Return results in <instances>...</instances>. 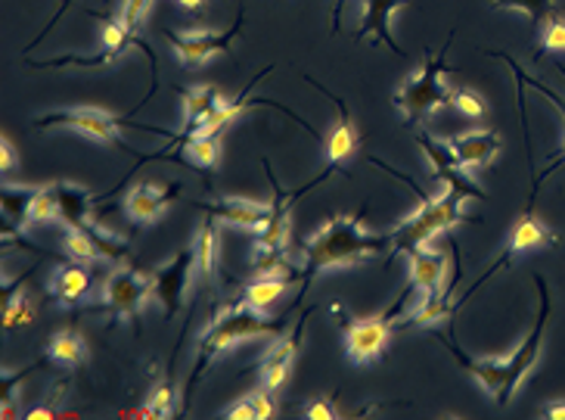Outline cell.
I'll return each mask as SVG.
<instances>
[{"label": "cell", "instance_id": "obj_11", "mask_svg": "<svg viewBox=\"0 0 565 420\" xmlns=\"http://www.w3.org/2000/svg\"><path fill=\"white\" fill-rule=\"evenodd\" d=\"M416 144H419V150L426 153V159L433 162L435 181H441L448 190L460 193L463 200H488V193H484L482 187L466 175V166L460 162V156L454 153L450 144H441V140L429 135V132H419V135H416Z\"/></svg>", "mask_w": 565, "mask_h": 420}, {"label": "cell", "instance_id": "obj_14", "mask_svg": "<svg viewBox=\"0 0 565 420\" xmlns=\"http://www.w3.org/2000/svg\"><path fill=\"white\" fill-rule=\"evenodd\" d=\"M308 82L317 84L315 78H308ZM317 87H320V84H317ZM320 91L335 103V113H339V116H335L333 132L327 137V175H335V171H345V162L358 153V132H354V122H351V113L349 106H345V101L330 94L327 87H320Z\"/></svg>", "mask_w": 565, "mask_h": 420}, {"label": "cell", "instance_id": "obj_7", "mask_svg": "<svg viewBox=\"0 0 565 420\" xmlns=\"http://www.w3.org/2000/svg\"><path fill=\"white\" fill-rule=\"evenodd\" d=\"M414 286L404 290L392 308H385L383 315H370V318H349L342 312V305H335V321L342 324V334H345V353L354 365H370L385 353L388 346V336H392V324L407 312V300H411Z\"/></svg>", "mask_w": 565, "mask_h": 420}, {"label": "cell", "instance_id": "obj_6", "mask_svg": "<svg viewBox=\"0 0 565 420\" xmlns=\"http://www.w3.org/2000/svg\"><path fill=\"white\" fill-rule=\"evenodd\" d=\"M137 128V132H152V135H162V137H174L162 132V128H152V125H140V122H134L128 116H113V113H106V109H94V106H82V109H56V113H47V116L34 118V128H68V132H78V135L90 137V140H97V144H109V147H118V150L131 153L128 150V144L118 137V128ZM137 159H147V156H137Z\"/></svg>", "mask_w": 565, "mask_h": 420}, {"label": "cell", "instance_id": "obj_27", "mask_svg": "<svg viewBox=\"0 0 565 420\" xmlns=\"http://www.w3.org/2000/svg\"><path fill=\"white\" fill-rule=\"evenodd\" d=\"M32 271L22 274L19 281H13V284L3 290V330H17V327L32 321V305H29V296H25V290H22V284L32 277Z\"/></svg>", "mask_w": 565, "mask_h": 420}, {"label": "cell", "instance_id": "obj_24", "mask_svg": "<svg viewBox=\"0 0 565 420\" xmlns=\"http://www.w3.org/2000/svg\"><path fill=\"white\" fill-rule=\"evenodd\" d=\"M38 193V187H13L7 185L0 190V209H3V219L13 231H25L32 228L29 221V212H32V200Z\"/></svg>", "mask_w": 565, "mask_h": 420}, {"label": "cell", "instance_id": "obj_2", "mask_svg": "<svg viewBox=\"0 0 565 420\" xmlns=\"http://www.w3.org/2000/svg\"><path fill=\"white\" fill-rule=\"evenodd\" d=\"M392 246V234H370L364 231V209L354 216H333L311 240L301 243V296L315 277L335 269L361 265L370 255H380ZM299 296V300H301Z\"/></svg>", "mask_w": 565, "mask_h": 420}, {"label": "cell", "instance_id": "obj_36", "mask_svg": "<svg viewBox=\"0 0 565 420\" xmlns=\"http://www.w3.org/2000/svg\"><path fill=\"white\" fill-rule=\"evenodd\" d=\"M38 368V365H32V368L19 370V374H3V392H0V418H13L17 414V387L32 374V370Z\"/></svg>", "mask_w": 565, "mask_h": 420}, {"label": "cell", "instance_id": "obj_15", "mask_svg": "<svg viewBox=\"0 0 565 420\" xmlns=\"http://www.w3.org/2000/svg\"><path fill=\"white\" fill-rule=\"evenodd\" d=\"M202 212H209L212 219L231 221L236 228H246V231H262L270 219V202H255L243 200V197H224L217 202H196Z\"/></svg>", "mask_w": 565, "mask_h": 420}, {"label": "cell", "instance_id": "obj_3", "mask_svg": "<svg viewBox=\"0 0 565 420\" xmlns=\"http://www.w3.org/2000/svg\"><path fill=\"white\" fill-rule=\"evenodd\" d=\"M286 318H267V312L255 308L246 300L227 305L224 312H217V318L209 324V330L200 336V349H196V365L186 380V396H183V408H190V399L196 392V384L205 374V368L215 361L221 353H231L233 346L246 343L252 336H277L282 334Z\"/></svg>", "mask_w": 565, "mask_h": 420}, {"label": "cell", "instance_id": "obj_37", "mask_svg": "<svg viewBox=\"0 0 565 420\" xmlns=\"http://www.w3.org/2000/svg\"><path fill=\"white\" fill-rule=\"evenodd\" d=\"M491 56H500V60H507V63H510V69H513L515 82H519V84H532V87H537V91H541V94H544V97H547L550 103H556V106H559V113H563V118H565V101H563V97H559V94H556V91H550L547 84L534 82L532 75H525V72H522V66L515 63L513 56H507V53H498V51H491ZM559 159H565V153H563V156H559Z\"/></svg>", "mask_w": 565, "mask_h": 420}, {"label": "cell", "instance_id": "obj_19", "mask_svg": "<svg viewBox=\"0 0 565 420\" xmlns=\"http://www.w3.org/2000/svg\"><path fill=\"white\" fill-rule=\"evenodd\" d=\"M90 290H94V277H90V271L84 269V262H75V259H68L66 265H60L51 281L53 300L60 305L84 303L90 296Z\"/></svg>", "mask_w": 565, "mask_h": 420}, {"label": "cell", "instance_id": "obj_43", "mask_svg": "<svg viewBox=\"0 0 565 420\" xmlns=\"http://www.w3.org/2000/svg\"><path fill=\"white\" fill-rule=\"evenodd\" d=\"M544 418L565 420V402H550L547 408H544Z\"/></svg>", "mask_w": 565, "mask_h": 420}, {"label": "cell", "instance_id": "obj_30", "mask_svg": "<svg viewBox=\"0 0 565 420\" xmlns=\"http://www.w3.org/2000/svg\"><path fill=\"white\" fill-rule=\"evenodd\" d=\"M174 402H178V392H174V384L166 380V384H159V387L152 389L150 399L143 408H137L131 411V418H147V420H166L174 414Z\"/></svg>", "mask_w": 565, "mask_h": 420}, {"label": "cell", "instance_id": "obj_40", "mask_svg": "<svg viewBox=\"0 0 565 420\" xmlns=\"http://www.w3.org/2000/svg\"><path fill=\"white\" fill-rule=\"evenodd\" d=\"M66 389H68V380H63V384H60V389H56V396H53V399H47L44 405H34L32 411L25 414V418H29V420L53 418V414H56V408H60V399L66 396Z\"/></svg>", "mask_w": 565, "mask_h": 420}, {"label": "cell", "instance_id": "obj_31", "mask_svg": "<svg viewBox=\"0 0 565 420\" xmlns=\"http://www.w3.org/2000/svg\"><path fill=\"white\" fill-rule=\"evenodd\" d=\"M270 389H258V392H249L246 399H239L236 405H231L227 418L231 420H267L277 414V405L270 402L267 396Z\"/></svg>", "mask_w": 565, "mask_h": 420}, {"label": "cell", "instance_id": "obj_8", "mask_svg": "<svg viewBox=\"0 0 565 420\" xmlns=\"http://www.w3.org/2000/svg\"><path fill=\"white\" fill-rule=\"evenodd\" d=\"M150 296H156L152 277L140 274L137 269H116L103 286V303L109 308L113 321H128L137 336H140V308Z\"/></svg>", "mask_w": 565, "mask_h": 420}, {"label": "cell", "instance_id": "obj_45", "mask_svg": "<svg viewBox=\"0 0 565 420\" xmlns=\"http://www.w3.org/2000/svg\"><path fill=\"white\" fill-rule=\"evenodd\" d=\"M183 10H202L205 7V0H178Z\"/></svg>", "mask_w": 565, "mask_h": 420}, {"label": "cell", "instance_id": "obj_12", "mask_svg": "<svg viewBox=\"0 0 565 420\" xmlns=\"http://www.w3.org/2000/svg\"><path fill=\"white\" fill-rule=\"evenodd\" d=\"M196 269V252L193 246L181 250L168 265L152 271V286H156V300L166 308V318L171 321L183 308V296L190 286V274Z\"/></svg>", "mask_w": 565, "mask_h": 420}, {"label": "cell", "instance_id": "obj_26", "mask_svg": "<svg viewBox=\"0 0 565 420\" xmlns=\"http://www.w3.org/2000/svg\"><path fill=\"white\" fill-rule=\"evenodd\" d=\"M286 290H289V277L286 274H255L246 284V290H243V300L267 312L270 305H277V300Z\"/></svg>", "mask_w": 565, "mask_h": 420}, {"label": "cell", "instance_id": "obj_5", "mask_svg": "<svg viewBox=\"0 0 565 420\" xmlns=\"http://www.w3.org/2000/svg\"><path fill=\"white\" fill-rule=\"evenodd\" d=\"M450 38H454V34H450ZM450 38H448V44L441 48V53H438L435 60L426 56L414 75L401 84L398 94L392 97V103H395V109L401 113V118H404V125H407V128H414V125H419V122H426L438 106H450V91L441 84V75L450 69L448 63Z\"/></svg>", "mask_w": 565, "mask_h": 420}, {"label": "cell", "instance_id": "obj_32", "mask_svg": "<svg viewBox=\"0 0 565 420\" xmlns=\"http://www.w3.org/2000/svg\"><path fill=\"white\" fill-rule=\"evenodd\" d=\"M181 153H190L193 162H200V168L212 171V168L221 162V140H217V135L190 137V140H183L181 147L171 153V156H181Z\"/></svg>", "mask_w": 565, "mask_h": 420}, {"label": "cell", "instance_id": "obj_9", "mask_svg": "<svg viewBox=\"0 0 565 420\" xmlns=\"http://www.w3.org/2000/svg\"><path fill=\"white\" fill-rule=\"evenodd\" d=\"M553 168H556V166H553ZM553 168H547V175L534 178L532 200H529V209H525V216L515 221V228L510 231V237H507V246H503V252L498 255V262H494L491 269L484 271L482 281H476V284H472V290H479V286H482L488 277H494L500 269H510L519 252H529V250H534V246H559L556 234H553L547 224L537 219V212H534V197H537V187H541V181H544V178H550V171H553ZM472 290H469V293H472Z\"/></svg>", "mask_w": 565, "mask_h": 420}, {"label": "cell", "instance_id": "obj_16", "mask_svg": "<svg viewBox=\"0 0 565 420\" xmlns=\"http://www.w3.org/2000/svg\"><path fill=\"white\" fill-rule=\"evenodd\" d=\"M181 197V185H137L125 200L128 219L137 224H152L171 202Z\"/></svg>", "mask_w": 565, "mask_h": 420}, {"label": "cell", "instance_id": "obj_25", "mask_svg": "<svg viewBox=\"0 0 565 420\" xmlns=\"http://www.w3.org/2000/svg\"><path fill=\"white\" fill-rule=\"evenodd\" d=\"M215 221L217 219H212V216L202 221L196 243H193V252H196V271H200L202 281H209V284H215L217 277V246H221Z\"/></svg>", "mask_w": 565, "mask_h": 420}, {"label": "cell", "instance_id": "obj_13", "mask_svg": "<svg viewBox=\"0 0 565 420\" xmlns=\"http://www.w3.org/2000/svg\"><path fill=\"white\" fill-rule=\"evenodd\" d=\"M311 318V312H301V321L289 330V334H282L280 343H274V349L265 355V361H262V387L270 389V392H277L289 384V377H292V368H296V355H299L301 346V336H305V324Z\"/></svg>", "mask_w": 565, "mask_h": 420}, {"label": "cell", "instance_id": "obj_42", "mask_svg": "<svg viewBox=\"0 0 565 420\" xmlns=\"http://www.w3.org/2000/svg\"><path fill=\"white\" fill-rule=\"evenodd\" d=\"M17 162H19L17 147H13V144L3 137V140H0V168H3V171H13V168H17Z\"/></svg>", "mask_w": 565, "mask_h": 420}, {"label": "cell", "instance_id": "obj_33", "mask_svg": "<svg viewBox=\"0 0 565 420\" xmlns=\"http://www.w3.org/2000/svg\"><path fill=\"white\" fill-rule=\"evenodd\" d=\"M498 10H522L525 17L532 19L534 25H541L544 19L553 17V0H491Z\"/></svg>", "mask_w": 565, "mask_h": 420}, {"label": "cell", "instance_id": "obj_44", "mask_svg": "<svg viewBox=\"0 0 565 420\" xmlns=\"http://www.w3.org/2000/svg\"><path fill=\"white\" fill-rule=\"evenodd\" d=\"M342 10H345V0H335V7H333V34L339 32V19H342Z\"/></svg>", "mask_w": 565, "mask_h": 420}, {"label": "cell", "instance_id": "obj_23", "mask_svg": "<svg viewBox=\"0 0 565 420\" xmlns=\"http://www.w3.org/2000/svg\"><path fill=\"white\" fill-rule=\"evenodd\" d=\"M53 197H56V212L66 228H87L90 224V193L78 185H53Z\"/></svg>", "mask_w": 565, "mask_h": 420}, {"label": "cell", "instance_id": "obj_29", "mask_svg": "<svg viewBox=\"0 0 565 420\" xmlns=\"http://www.w3.org/2000/svg\"><path fill=\"white\" fill-rule=\"evenodd\" d=\"M94 224V221H90ZM68 228L66 231V255L68 259H75V262H106L103 259V246L97 234H94V228Z\"/></svg>", "mask_w": 565, "mask_h": 420}, {"label": "cell", "instance_id": "obj_21", "mask_svg": "<svg viewBox=\"0 0 565 420\" xmlns=\"http://www.w3.org/2000/svg\"><path fill=\"white\" fill-rule=\"evenodd\" d=\"M181 103H183L186 125H183L181 135H174V137L193 135L202 122L212 116L217 106L224 103V97H221V91H217L215 84H200V87H186V91H181Z\"/></svg>", "mask_w": 565, "mask_h": 420}, {"label": "cell", "instance_id": "obj_35", "mask_svg": "<svg viewBox=\"0 0 565 420\" xmlns=\"http://www.w3.org/2000/svg\"><path fill=\"white\" fill-rule=\"evenodd\" d=\"M53 219H60L53 187H38V193H34V200H32V212H29V221H32V224H47V221Z\"/></svg>", "mask_w": 565, "mask_h": 420}, {"label": "cell", "instance_id": "obj_41", "mask_svg": "<svg viewBox=\"0 0 565 420\" xmlns=\"http://www.w3.org/2000/svg\"><path fill=\"white\" fill-rule=\"evenodd\" d=\"M305 418L311 420H335L339 411H335L333 399H315V402L305 405Z\"/></svg>", "mask_w": 565, "mask_h": 420}, {"label": "cell", "instance_id": "obj_17", "mask_svg": "<svg viewBox=\"0 0 565 420\" xmlns=\"http://www.w3.org/2000/svg\"><path fill=\"white\" fill-rule=\"evenodd\" d=\"M407 259H411V286H414V290H419L423 296L448 290V286H445V271H448L445 252L416 246V250L407 252ZM454 277H457V271H454Z\"/></svg>", "mask_w": 565, "mask_h": 420}, {"label": "cell", "instance_id": "obj_10", "mask_svg": "<svg viewBox=\"0 0 565 420\" xmlns=\"http://www.w3.org/2000/svg\"><path fill=\"white\" fill-rule=\"evenodd\" d=\"M243 22H246V13L239 10L236 22H233L227 32H205V29H196V32H171V29H166L162 34H166V41L171 44L174 56L181 60L183 69H200L212 56H217V53L231 51L233 41L243 32Z\"/></svg>", "mask_w": 565, "mask_h": 420}, {"label": "cell", "instance_id": "obj_22", "mask_svg": "<svg viewBox=\"0 0 565 420\" xmlns=\"http://www.w3.org/2000/svg\"><path fill=\"white\" fill-rule=\"evenodd\" d=\"M460 265H457V277L450 281L448 290H441V293H429V296H423L419 303L411 308V315H407V321H401L398 327H433V324H438V321H445L454 315V305H450V290L460 284Z\"/></svg>", "mask_w": 565, "mask_h": 420}, {"label": "cell", "instance_id": "obj_4", "mask_svg": "<svg viewBox=\"0 0 565 420\" xmlns=\"http://www.w3.org/2000/svg\"><path fill=\"white\" fill-rule=\"evenodd\" d=\"M376 168H385L388 175H395V178H404L407 185L414 187V193L419 197V209H416L414 216L407 221H401L398 228L392 231V252H401V255H407L416 246H426L435 234H445L450 231L454 224H460V221H472L466 216L463 209H460V202L463 197L460 193H454L445 187V193L441 197H426V190L411 181L407 175H401L395 168H388L383 159H370Z\"/></svg>", "mask_w": 565, "mask_h": 420}, {"label": "cell", "instance_id": "obj_34", "mask_svg": "<svg viewBox=\"0 0 565 420\" xmlns=\"http://www.w3.org/2000/svg\"><path fill=\"white\" fill-rule=\"evenodd\" d=\"M565 51V17L556 10L541 22V53Z\"/></svg>", "mask_w": 565, "mask_h": 420}, {"label": "cell", "instance_id": "obj_39", "mask_svg": "<svg viewBox=\"0 0 565 420\" xmlns=\"http://www.w3.org/2000/svg\"><path fill=\"white\" fill-rule=\"evenodd\" d=\"M147 10H150V0H125L121 3V10H118V17H121V22L128 25V29H140V22H143V17H147Z\"/></svg>", "mask_w": 565, "mask_h": 420}, {"label": "cell", "instance_id": "obj_38", "mask_svg": "<svg viewBox=\"0 0 565 420\" xmlns=\"http://www.w3.org/2000/svg\"><path fill=\"white\" fill-rule=\"evenodd\" d=\"M450 106L457 109V113H463V116L469 118H482L484 116V101L479 97V94H472V91H454L450 94Z\"/></svg>", "mask_w": 565, "mask_h": 420}, {"label": "cell", "instance_id": "obj_20", "mask_svg": "<svg viewBox=\"0 0 565 420\" xmlns=\"http://www.w3.org/2000/svg\"><path fill=\"white\" fill-rule=\"evenodd\" d=\"M454 153L466 168H488L500 153V137L494 132H466L450 140Z\"/></svg>", "mask_w": 565, "mask_h": 420}, {"label": "cell", "instance_id": "obj_1", "mask_svg": "<svg viewBox=\"0 0 565 420\" xmlns=\"http://www.w3.org/2000/svg\"><path fill=\"white\" fill-rule=\"evenodd\" d=\"M534 286H537V296H541V308H537V321H534V330L525 336V343L507 358H472L466 355L454 339L445 334H438V343L450 353V358L460 365V368L479 384V387L494 399L498 405L513 402L515 389L522 387V380L529 377V370L537 365L541 358V346H544V330H547L550 321V286L541 274H534Z\"/></svg>", "mask_w": 565, "mask_h": 420}, {"label": "cell", "instance_id": "obj_18", "mask_svg": "<svg viewBox=\"0 0 565 420\" xmlns=\"http://www.w3.org/2000/svg\"><path fill=\"white\" fill-rule=\"evenodd\" d=\"M401 7H411V0H364V22L354 32V41H361L366 34H376L388 51L398 53V56H407V53L401 51L398 41L392 38V29H388V22H392V17L398 13Z\"/></svg>", "mask_w": 565, "mask_h": 420}, {"label": "cell", "instance_id": "obj_28", "mask_svg": "<svg viewBox=\"0 0 565 420\" xmlns=\"http://www.w3.org/2000/svg\"><path fill=\"white\" fill-rule=\"evenodd\" d=\"M47 358L56 361V365H66V368H82L84 361H87V346H84V339L78 334L63 330V334H56L51 339Z\"/></svg>", "mask_w": 565, "mask_h": 420}]
</instances>
